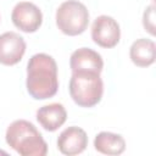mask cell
<instances>
[{"label": "cell", "mask_w": 156, "mask_h": 156, "mask_svg": "<svg viewBox=\"0 0 156 156\" xmlns=\"http://www.w3.org/2000/svg\"><path fill=\"white\" fill-rule=\"evenodd\" d=\"M26 87L28 94L35 100H45L57 93V65L52 56L40 52L29 58Z\"/></svg>", "instance_id": "cell-1"}, {"label": "cell", "mask_w": 156, "mask_h": 156, "mask_svg": "<svg viewBox=\"0 0 156 156\" xmlns=\"http://www.w3.org/2000/svg\"><path fill=\"white\" fill-rule=\"evenodd\" d=\"M6 143L22 156H45L48 144L33 123L26 119L13 121L6 129Z\"/></svg>", "instance_id": "cell-2"}, {"label": "cell", "mask_w": 156, "mask_h": 156, "mask_svg": "<svg viewBox=\"0 0 156 156\" xmlns=\"http://www.w3.org/2000/svg\"><path fill=\"white\" fill-rule=\"evenodd\" d=\"M69 95L80 107H93L101 101L104 82L99 73L72 72L69 79Z\"/></svg>", "instance_id": "cell-3"}, {"label": "cell", "mask_w": 156, "mask_h": 156, "mask_svg": "<svg viewBox=\"0 0 156 156\" xmlns=\"http://www.w3.org/2000/svg\"><path fill=\"white\" fill-rule=\"evenodd\" d=\"M56 24L66 35H79L88 28L89 11L80 1L67 0L56 10Z\"/></svg>", "instance_id": "cell-4"}, {"label": "cell", "mask_w": 156, "mask_h": 156, "mask_svg": "<svg viewBox=\"0 0 156 156\" xmlns=\"http://www.w3.org/2000/svg\"><path fill=\"white\" fill-rule=\"evenodd\" d=\"M91 38L95 44L101 48H113L121 39V29L117 21L107 15L95 18L91 26Z\"/></svg>", "instance_id": "cell-5"}, {"label": "cell", "mask_w": 156, "mask_h": 156, "mask_svg": "<svg viewBox=\"0 0 156 156\" xmlns=\"http://www.w3.org/2000/svg\"><path fill=\"white\" fill-rule=\"evenodd\" d=\"M12 23L24 33H34L43 23L40 9L29 1H21L15 5L11 13Z\"/></svg>", "instance_id": "cell-6"}, {"label": "cell", "mask_w": 156, "mask_h": 156, "mask_svg": "<svg viewBox=\"0 0 156 156\" xmlns=\"http://www.w3.org/2000/svg\"><path fill=\"white\" fill-rule=\"evenodd\" d=\"M26 52L24 39L15 33L6 32L0 35V63L5 66H13L18 63Z\"/></svg>", "instance_id": "cell-7"}, {"label": "cell", "mask_w": 156, "mask_h": 156, "mask_svg": "<svg viewBox=\"0 0 156 156\" xmlns=\"http://www.w3.org/2000/svg\"><path fill=\"white\" fill-rule=\"evenodd\" d=\"M88 145L87 133L76 126L63 129L57 138V147L61 154L73 156L82 154Z\"/></svg>", "instance_id": "cell-8"}, {"label": "cell", "mask_w": 156, "mask_h": 156, "mask_svg": "<svg viewBox=\"0 0 156 156\" xmlns=\"http://www.w3.org/2000/svg\"><path fill=\"white\" fill-rule=\"evenodd\" d=\"M69 67L72 72H94L100 74L104 68V61L98 51L90 48H80L72 52Z\"/></svg>", "instance_id": "cell-9"}, {"label": "cell", "mask_w": 156, "mask_h": 156, "mask_svg": "<svg viewBox=\"0 0 156 156\" xmlns=\"http://www.w3.org/2000/svg\"><path fill=\"white\" fill-rule=\"evenodd\" d=\"M67 119V112L62 104L52 102L44 105L37 111V121L48 132H55Z\"/></svg>", "instance_id": "cell-10"}, {"label": "cell", "mask_w": 156, "mask_h": 156, "mask_svg": "<svg viewBox=\"0 0 156 156\" xmlns=\"http://www.w3.org/2000/svg\"><path fill=\"white\" fill-rule=\"evenodd\" d=\"M155 52L156 45L154 40L146 38L136 39L129 49L130 60L138 67H147L152 65L155 62Z\"/></svg>", "instance_id": "cell-11"}, {"label": "cell", "mask_w": 156, "mask_h": 156, "mask_svg": "<svg viewBox=\"0 0 156 156\" xmlns=\"http://www.w3.org/2000/svg\"><path fill=\"white\" fill-rule=\"evenodd\" d=\"M94 147L104 155H121L126 149V141L119 134L100 132L94 139Z\"/></svg>", "instance_id": "cell-12"}, {"label": "cell", "mask_w": 156, "mask_h": 156, "mask_svg": "<svg viewBox=\"0 0 156 156\" xmlns=\"http://www.w3.org/2000/svg\"><path fill=\"white\" fill-rule=\"evenodd\" d=\"M143 26L151 35H155V6H147L143 15Z\"/></svg>", "instance_id": "cell-13"}, {"label": "cell", "mask_w": 156, "mask_h": 156, "mask_svg": "<svg viewBox=\"0 0 156 156\" xmlns=\"http://www.w3.org/2000/svg\"><path fill=\"white\" fill-rule=\"evenodd\" d=\"M152 1H154V0H152Z\"/></svg>", "instance_id": "cell-14"}]
</instances>
